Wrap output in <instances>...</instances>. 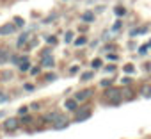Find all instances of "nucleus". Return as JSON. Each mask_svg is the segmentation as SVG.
Listing matches in <instances>:
<instances>
[{
	"label": "nucleus",
	"mask_w": 151,
	"mask_h": 139,
	"mask_svg": "<svg viewBox=\"0 0 151 139\" xmlns=\"http://www.w3.org/2000/svg\"><path fill=\"white\" fill-rule=\"evenodd\" d=\"M105 95H107V100H109L110 104H114V105H117V104L123 100V91L117 89V88H110Z\"/></svg>",
	"instance_id": "1"
},
{
	"label": "nucleus",
	"mask_w": 151,
	"mask_h": 139,
	"mask_svg": "<svg viewBox=\"0 0 151 139\" xmlns=\"http://www.w3.org/2000/svg\"><path fill=\"white\" fill-rule=\"evenodd\" d=\"M43 119L48 121V123H57V121H62L64 116H62L60 112H46V114L43 116Z\"/></svg>",
	"instance_id": "2"
},
{
	"label": "nucleus",
	"mask_w": 151,
	"mask_h": 139,
	"mask_svg": "<svg viewBox=\"0 0 151 139\" xmlns=\"http://www.w3.org/2000/svg\"><path fill=\"white\" fill-rule=\"evenodd\" d=\"M18 127H20V121H18L16 118H9V119H6V123H4V128H6L7 132H14Z\"/></svg>",
	"instance_id": "3"
},
{
	"label": "nucleus",
	"mask_w": 151,
	"mask_h": 139,
	"mask_svg": "<svg viewBox=\"0 0 151 139\" xmlns=\"http://www.w3.org/2000/svg\"><path fill=\"white\" fill-rule=\"evenodd\" d=\"M91 95H93V89H84V91H78L77 95H75V100L77 102H86Z\"/></svg>",
	"instance_id": "4"
},
{
	"label": "nucleus",
	"mask_w": 151,
	"mask_h": 139,
	"mask_svg": "<svg viewBox=\"0 0 151 139\" xmlns=\"http://www.w3.org/2000/svg\"><path fill=\"white\" fill-rule=\"evenodd\" d=\"M16 30V25L14 23H6L0 27V36H7V34H13Z\"/></svg>",
	"instance_id": "5"
},
{
	"label": "nucleus",
	"mask_w": 151,
	"mask_h": 139,
	"mask_svg": "<svg viewBox=\"0 0 151 139\" xmlns=\"http://www.w3.org/2000/svg\"><path fill=\"white\" fill-rule=\"evenodd\" d=\"M87 118H91V111L89 109H82V111H78L77 112V121H84V119H87Z\"/></svg>",
	"instance_id": "6"
},
{
	"label": "nucleus",
	"mask_w": 151,
	"mask_h": 139,
	"mask_svg": "<svg viewBox=\"0 0 151 139\" xmlns=\"http://www.w3.org/2000/svg\"><path fill=\"white\" fill-rule=\"evenodd\" d=\"M30 36H32V34H30V32H23V34H22V36H20V39H18V43H16V45H18V46H20V48H22V46H23V45H27V41H29V39H30Z\"/></svg>",
	"instance_id": "7"
},
{
	"label": "nucleus",
	"mask_w": 151,
	"mask_h": 139,
	"mask_svg": "<svg viewBox=\"0 0 151 139\" xmlns=\"http://www.w3.org/2000/svg\"><path fill=\"white\" fill-rule=\"evenodd\" d=\"M43 66H45V68H52V66H53V57H52L50 54H45V55H43Z\"/></svg>",
	"instance_id": "8"
},
{
	"label": "nucleus",
	"mask_w": 151,
	"mask_h": 139,
	"mask_svg": "<svg viewBox=\"0 0 151 139\" xmlns=\"http://www.w3.org/2000/svg\"><path fill=\"white\" fill-rule=\"evenodd\" d=\"M64 107L68 109V111H77V100H66V104H64Z\"/></svg>",
	"instance_id": "9"
},
{
	"label": "nucleus",
	"mask_w": 151,
	"mask_h": 139,
	"mask_svg": "<svg viewBox=\"0 0 151 139\" xmlns=\"http://www.w3.org/2000/svg\"><path fill=\"white\" fill-rule=\"evenodd\" d=\"M7 61H9V52L4 50V48H0V64H4Z\"/></svg>",
	"instance_id": "10"
},
{
	"label": "nucleus",
	"mask_w": 151,
	"mask_h": 139,
	"mask_svg": "<svg viewBox=\"0 0 151 139\" xmlns=\"http://www.w3.org/2000/svg\"><path fill=\"white\" fill-rule=\"evenodd\" d=\"M66 127H68V121H66V119L53 123V128H55V130H62V128H66Z\"/></svg>",
	"instance_id": "11"
},
{
	"label": "nucleus",
	"mask_w": 151,
	"mask_h": 139,
	"mask_svg": "<svg viewBox=\"0 0 151 139\" xmlns=\"http://www.w3.org/2000/svg\"><path fill=\"white\" fill-rule=\"evenodd\" d=\"M82 20L84 22H93L94 20V14L93 13H86V14H82Z\"/></svg>",
	"instance_id": "12"
},
{
	"label": "nucleus",
	"mask_w": 151,
	"mask_h": 139,
	"mask_svg": "<svg viewBox=\"0 0 151 139\" xmlns=\"http://www.w3.org/2000/svg\"><path fill=\"white\" fill-rule=\"evenodd\" d=\"M142 95L144 96H151V86H144L142 88Z\"/></svg>",
	"instance_id": "13"
},
{
	"label": "nucleus",
	"mask_w": 151,
	"mask_h": 139,
	"mask_svg": "<svg viewBox=\"0 0 151 139\" xmlns=\"http://www.w3.org/2000/svg\"><path fill=\"white\" fill-rule=\"evenodd\" d=\"M87 43V39L86 38H78V39H75V45L77 46H82V45H86Z\"/></svg>",
	"instance_id": "14"
},
{
	"label": "nucleus",
	"mask_w": 151,
	"mask_h": 139,
	"mask_svg": "<svg viewBox=\"0 0 151 139\" xmlns=\"http://www.w3.org/2000/svg\"><path fill=\"white\" fill-rule=\"evenodd\" d=\"M116 14L117 16H124L126 14V9L124 7H116Z\"/></svg>",
	"instance_id": "15"
},
{
	"label": "nucleus",
	"mask_w": 151,
	"mask_h": 139,
	"mask_svg": "<svg viewBox=\"0 0 151 139\" xmlns=\"http://www.w3.org/2000/svg\"><path fill=\"white\" fill-rule=\"evenodd\" d=\"M71 39H73V32L69 30V32H66V36H64V41H66V43H71Z\"/></svg>",
	"instance_id": "16"
},
{
	"label": "nucleus",
	"mask_w": 151,
	"mask_h": 139,
	"mask_svg": "<svg viewBox=\"0 0 151 139\" xmlns=\"http://www.w3.org/2000/svg\"><path fill=\"white\" fill-rule=\"evenodd\" d=\"M27 112H29V107H20V109H18V114H20V116H25Z\"/></svg>",
	"instance_id": "17"
},
{
	"label": "nucleus",
	"mask_w": 151,
	"mask_h": 139,
	"mask_svg": "<svg viewBox=\"0 0 151 139\" xmlns=\"http://www.w3.org/2000/svg\"><path fill=\"white\" fill-rule=\"evenodd\" d=\"M124 72H126V73H133V66H132V64H126V66H124Z\"/></svg>",
	"instance_id": "18"
},
{
	"label": "nucleus",
	"mask_w": 151,
	"mask_h": 139,
	"mask_svg": "<svg viewBox=\"0 0 151 139\" xmlns=\"http://www.w3.org/2000/svg\"><path fill=\"white\" fill-rule=\"evenodd\" d=\"M100 66H101V61L100 59H94L93 61V68H100Z\"/></svg>",
	"instance_id": "19"
},
{
	"label": "nucleus",
	"mask_w": 151,
	"mask_h": 139,
	"mask_svg": "<svg viewBox=\"0 0 151 139\" xmlns=\"http://www.w3.org/2000/svg\"><path fill=\"white\" fill-rule=\"evenodd\" d=\"M91 77H93V73H91V72H89V73H84V75H82V80H89Z\"/></svg>",
	"instance_id": "20"
},
{
	"label": "nucleus",
	"mask_w": 151,
	"mask_h": 139,
	"mask_svg": "<svg viewBox=\"0 0 151 139\" xmlns=\"http://www.w3.org/2000/svg\"><path fill=\"white\" fill-rule=\"evenodd\" d=\"M14 23L20 25V27H23V20H22V18H14Z\"/></svg>",
	"instance_id": "21"
},
{
	"label": "nucleus",
	"mask_w": 151,
	"mask_h": 139,
	"mask_svg": "<svg viewBox=\"0 0 151 139\" xmlns=\"http://www.w3.org/2000/svg\"><path fill=\"white\" fill-rule=\"evenodd\" d=\"M46 41H48V43H52V45H55V41H57V39H55L53 36H50V38H46Z\"/></svg>",
	"instance_id": "22"
},
{
	"label": "nucleus",
	"mask_w": 151,
	"mask_h": 139,
	"mask_svg": "<svg viewBox=\"0 0 151 139\" xmlns=\"http://www.w3.org/2000/svg\"><path fill=\"white\" fill-rule=\"evenodd\" d=\"M147 48H149V46H140V48H139V54H142V55H144V54H146V50H147Z\"/></svg>",
	"instance_id": "23"
},
{
	"label": "nucleus",
	"mask_w": 151,
	"mask_h": 139,
	"mask_svg": "<svg viewBox=\"0 0 151 139\" xmlns=\"http://www.w3.org/2000/svg\"><path fill=\"white\" fill-rule=\"evenodd\" d=\"M9 100V96H6V95H0V104H2V102H7Z\"/></svg>",
	"instance_id": "24"
},
{
	"label": "nucleus",
	"mask_w": 151,
	"mask_h": 139,
	"mask_svg": "<svg viewBox=\"0 0 151 139\" xmlns=\"http://www.w3.org/2000/svg\"><path fill=\"white\" fill-rule=\"evenodd\" d=\"M119 29H121V22H116L114 23V30H119Z\"/></svg>",
	"instance_id": "25"
},
{
	"label": "nucleus",
	"mask_w": 151,
	"mask_h": 139,
	"mask_svg": "<svg viewBox=\"0 0 151 139\" xmlns=\"http://www.w3.org/2000/svg\"><path fill=\"white\" fill-rule=\"evenodd\" d=\"M110 84H112L110 80H101V86H103V88H107V86H110Z\"/></svg>",
	"instance_id": "26"
},
{
	"label": "nucleus",
	"mask_w": 151,
	"mask_h": 139,
	"mask_svg": "<svg viewBox=\"0 0 151 139\" xmlns=\"http://www.w3.org/2000/svg\"><path fill=\"white\" fill-rule=\"evenodd\" d=\"M30 73H32V75H37V73H39V68H32Z\"/></svg>",
	"instance_id": "27"
},
{
	"label": "nucleus",
	"mask_w": 151,
	"mask_h": 139,
	"mask_svg": "<svg viewBox=\"0 0 151 139\" xmlns=\"http://www.w3.org/2000/svg\"><path fill=\"white\" fill-rule=\"evenodd\" d=\"M109 59H110V61H116V59H117V55H116V54H110V55H109Z\"/></svg>",
	"instance_id": "28"
},
{
	"label": "nucleus",
	"mask_w": 151,
	"mask_h": 139,
	"mask_svg": "<svg viewBox=\"0 0 151 139\" xmlns=\"http://www.w3.org/2000/svg\"><path fill=\"white\" fill-rule=\"evenodd\" d=\"M114 70H116L114 66H107V68H105V72H114Z\"/></svg>",
	"instance_id": "29"
},
{
	"label": "nucleus",
	"mask_w": 151,
	"mask_h": 139,
	"mask_svg": "<svg viewBox=\"0 0 151 139\" xmlns=\"http://www.w3.org/2000/svg\"><path fill=\"white\" fill-rule=\"evenodd\" d=\"M4 116H6V112H4V111H0V118H4Z\"/></svg>",
	"instance_id": "30"
},
{
	"label": "nucleus",
	"mask_w": 151,
	"mask_h": 139,
	"mask_svg": "<svg viewBox=\"0 0 151 139\" xmlns=\"http://www.w3.org/2000/svg\"><path fill=\"white\" fill-rule=\"evenodd\" d=\"M147 46H149V48H151V41H149V45H147Z\"/></svg>",
	"instance_id": "31"
}]
</instances>
